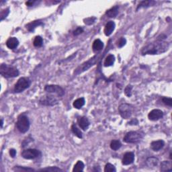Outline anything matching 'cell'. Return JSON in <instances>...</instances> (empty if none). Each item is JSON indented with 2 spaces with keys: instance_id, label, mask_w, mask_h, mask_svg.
I'll return each instance as SVG.
<instances>
[{
  "instance_id": "1",
  "label": "cell",
  "mask_w": 172,
  "mask_h": 172,
  "mask_svg": "<svg viewBox=\"0 0 172 172\" xmlns=\"http://www.w3.org/2000/svg\"><path fill=\"white\" fill-rule=\"evenodd\" d=\"M169 44L168 42L163 40L151 42L145 46L141 50L143 55H159L166 52L169 49Z\"/></svg>"
},
{
  "instance_id": "2",
  "label": "cell",
  "mask_w": 172,
  "mask_h": 172,
  "mask_svg": "<svg viewBox=\"0 0 172 172\" xmlns=\"http://www.w3.org/2000/svg\"><path fill=\"white\" fill-rule=\"evenodd\" d=\"M0 73L6 78L16 77L19 75V71L16 67L8 66L6 64H1L0 66Z\"/></svg>"
},
{
  "instance_id": "3",
  "label": "cell",
  "mask_w": 172,
  "mask_h": 172,
  "mask_svg": "<svg viewBox=\"0 0 172 172\" xmlns=\"http://www.w3.org/2000/svg\"><path fill=\"white\" fill-rule=\"evenodd\" d=\"M143 138V134L137 131H130L124 137V141L126 143H137Z\"/></svg>"
},
{
  "instance_id": "4",
  "label": "cell",
  "mask_w": 172,
  "mask_h": 172,
  "mask_svg": "<svg viewBox=\"0 0 172 172\" xmlns=\"http://www.w3.org/2000/svg\"><path fill=\"white\" fill-rule=\"evenodd\" d=\"M16 127L20 133H26L30 128V121L28 118L24 114L20 115L16 122Z\"/></svg>"
},
{
  "instance_id": "5",
  "label": "cell",
  "mask_w": 172,
  "mask_h": 172,
  "mask_svg": "<svg viewBox=\"0 0 172 172\" xmlns=\"http://www.w3.org/2000/svg\"><path fill=\"white\" fill-rule=\"evenodd\" d=\"M31 84V81L28 77H21L18 80L14 86V92L20 93L28 88Z\"/></svg>"
},
{
  "instance_id": "6",
  "label": "cell",
  "mask_w": 172,
  "mask_h": 172,
  "mask_svg": "<svg viewBox=\"0 0 172 172\" xmlns=\"http://www.w3.org/2000/svg\"><path fill=\"white\" fill-rule=\"evenodd\" d=\"M118 112L121 117L124 119H128L132 115L133 107L128 104H122L118 107Z\"/></svg>"
},
{
  "instance_id": "7",
  "label": "cell",
  "mask_w": 172,
  "mask_h": 172,
  "mask_svg": "<svg viewBox=\"0 0 172 172\" xmlns=\"http://www.w3.org/2000/svg\"><path fill=\"white\" fill-rule=\"evenodd\" d=\"M39 102L40 104L43 106H52L57 105L59 103V100L55 95L48 94L41 97V98L39 100Z\"/></svg>"
},
{
  "instance_id": "8",
  "label": "cell",
  "mask_w": 172,
  "mask_h": 172,
  "mask_svg": "<svg viewBox=\"0 0 172 172\" xmlns=\"http://www.w3.org/2000/svg\"><path fill=\"white\" fill-rule=\"evenodd\" d=\"M41 152L39 150L35 149H28L24 150L21 153V155L23 158L26 159H34L41 156Z\"/></svg>"
},
{
  "instance_id": "9",
  "label": "cell",
  "mask_w": 172,
  "mask_h": 172,
  "mask_svg": "<svg viewBox=\"0 0 172 172\" xmlns=\"http://www.w3.org/2000/svg\"><path fill=\"white\" fill-rule=\"evenodd\" d=\"M44 90L48 93H56L60 97L63 96L65 94L64 89L57 85H47L44 87Z\"/></svg>"
},
{
  "instance_id": "10",
  "label": "cell",
  "mask_w": 172,
  "mask_h": 172,
  "mask_svg": "<svg viewBox=\"0 0 172 172\" xmlns=\"http://www.w3.org/2000/svg\"><path fill=\"white\" fill-rule=\"evenodd\" d=\"M163 116V112L161 110L155 109L151 111L148 114V118L150 120L157 121L161 118H162Z\"/></svg>"
},
{
  "instance_id": "11",
  "label": "cell",
  "mask_w": 172,
  "mask_h": 172,
  "mask_svg": "<svg viewBox=\"0 0 172 172\" xmlns=\"http://www.w3.org/2000/svg\"><path fill=\"white\" fill-rule=\"evenodd\" d=\"M135 160V155L132 152H127L124 155L122 158V164L124 165H131Z\"/></svg>"
},
{
  "instance_id": "12",
  "label": "cell",
  "mask_w": 172,
  "mask_h": 172,
  "mask_svg": "<svg viewBox=\"0 0 172 172\" xmlns=\"http://www.w3.org/2000/svg\"><path fill=\"white\" fill-rule=\"evenodd\" d=\"M78 124L80 126V128L83 129L84 131H86L88 128L89 126H90V122L89 121L88 118L86 117V116H82L78 118L77 120Z\"/></svg>"
},
{
  "instance_id": "13",
  "label": "cell",
  "mask_w": 172,
  "mask_h": 172,
  "mask_svg": "<svg viewBox=\"0 0 172 172\" xmlns=\"http://www.w3.org/2000/svg\"><path fill=\"white\" fill-rule=\"evenodd\" d=\"M95 57H93V58L91 59L90 61H87L86 63H84V64H82L81 66L78 68V69H77V71H79V73H82V72L86 71V70H87L88 69H89L90 67H92V65H93V64H94L95 62Z\"/></svg>"
},
{
  "instance_id": "14",
  "label": "cell",
  "mask_w": 172,
  "mask_h": 172,
  "mask_svg": "<svg viewBox=\"0 0 172 172\" xmlns=\"http://www.w3.org/2000/svg\"><path fill=\"white\" fill-rule=\"evenodd\" d=\"M165 145L164 141L162 140H159V141H153L151 143V148L154 151H158L161 150Z\"/></svg>"
},
{
  "instance_id": "15",
  "label": "cell",
  "mask_w": 172,
  "mask_h": 172,
  "mask_svg": "<svg viewBox=\"0 0 172 172\" xmlns=\"http://www.w3.org/2000/svg\"><path fill=\"white\" fill-rule=\"evenodd\" d=\"M114 28H115V23L112 21H110L108 22L107 24H106L105 28H104V34L106 36H110L112 35V33L113 32L114 30Z\"/></svg>"
},
{
  "instance_id": "16",
  "label": "cell",
  "mask_w": 172,
  "mask_h": 172,
  "mask_svg": "<svg viewBox=\"0 0 172 172\" xmlns=\"http://www.w3.org/2000/svg\"><path fill=\"white\" fill-rule=\"evenodd\" d=\"M19 44L18 40L15 37H11L6 42V46L10 49H14Z\"/></svg>"
},
{
  "instance_id": "17",
  "label": "cell",
  "mask_w": 172,
  "mask_h": 172,
  "mask_svg": "<svg viewBox=\"0 0 172 172\" xmlns=\"http://www.w3.org/2000/svg\"><path fill=\"white\" fill-rule=\"evenodd\" d=\"M159 162V159L156 157H151L146 159V164L150 168H153V167L157 166Z\"/></svg>"
},
{
  "instance_id": "18",
  "label": "cell",
  "mask_w": 172,
  "mask_h": 172,
  "mask_svg": "<svg viewBox=\"0 0 172 172\" xmlns=\"http://www.w3.org/2000/svg\"><path fill=\"white\" fill-rule=\"evenodd\" d=\"M160 170L161 171H167L171 172L172 171V165L171 161H164L161 163Z\"/></svg>"
},
{
  "instance_id": "19",
  "label": "cell",
  "mask_w": 172,
  "mask_h": 172,
  "mask_svg": "<svg viewBox=\"0 0 172 172\" xmlns=\"http://www.w3.org/2000/svg\"><path fill=\"white\" fill-rule=\"evenodd\" d=\"M92 48L93 50H95V51H99V50H101L104 48L103 42L99 39L95 40L93 42Z\"/></svg>"
},
{
  "instance_id": "20",
  "label": "cell",
  "mask_w": 172,
  "mask_h": 172,
  "mask_svg": "<svg viewBox=\"0 0 172 172\" xmlns=\"http://www.w3.org/2000/svg\"><path fill=\"white\" fill-rule=\"evenodd\" d=\"M118 9H119V7L118 6H114V7L110 8V10H108L106 14L110 18H114L118 14Z\"/></svg>"
},
{
  "instance_id": "21",
  "label": "cell",
  "mask_w": 172,
  "mask_h": 172,
  "mask_svg": "<svg viewBox=\"0 0 172 172\" xmlns=\"http://www.w3.org/2000/svg\"><path fill=\"white\" fill-rule=\"evenodd\" d=\"M85 103H86V101L84 97H80L73 102V106L74 108H77V109H81L85 105Z\"/></svg>"
},
{
  "instance_id": "22",
  "label": "cell",
  "mask_w": 172,
  "mask_h": 172,
  "mask_svg": "<svg viewBox=\"0 0 172 172\" xmlns=\"http://www.w3.org/2000/svg\"><path fill=\"white\" fill-rule=\"evenodd\" d=\"M115 61V57L113 55H110L106 57L104 61V66L105 67H110L112 66L114 64Z\"/></svg>"
},
{
  "instance_id": "23",
  "label": "cell",
  "mask_w": 172,
  "mask_h": 172,
  "mask_svg": "<svg viewBox=\"0 0 172 172\" xmlns=\"http://www.w3.org/2000/svg\"><path fill=\"white\" fill-rule=\"evenodd\" d=\"M121 146H122V144H121L120 141H118V140H112L111 143H110V148L114 151L119 149L121 147Z\"/></svg>"
},
{
  "instance_id": "24",
  "label": "cell",
  "mask_w": 172,
  "mask_h": 172,
  "mask_svg": "<svg viewBox=\"0 0 172 172\" xmlns=\"http://www.w3.org/2000/svg\"><path fill=\"white\" fill-rule=\"evenodd\" d=\"M71 131L73 133L74 135H75L76 137H77L79 139H82L83 138V135H82V133L79 128H77V126H76L75 124H73L71 126Z\"/></svg>"
},
{
  "instance_id": "25",
  "label": "cell",
  "mask_w": 172,
  "mask_h": 172,
  "mask_svg": "<svg viewBox=\"0 0 172 172\" xmlns=\"http://www.w3.org/2000/svg\"><path fill=\"white\" fill-rule=\"evenodd\" d=\"M85 167L84 163L82 162V161H78L77 163L75 165L73 169V171H84V168Z\"/></svg>"
},
{
  "instance_id": "26",
  "label": "cell",
  "mask_w": 172,
  "mask_h": 172,
  "mask_svg": "<svg viewBox=\"0 0 172 172\" xmlns=\"http://www.w3.org/2000/svg\"><path fill=\"white\" fill-rule=\"evenodd\" d=\"M42 24V22L40 21H34V22L30 23L27 25V28L29 31H33L34 29L37 26H39Z\"/></svg>"
},
{
  "instance_id": "27",
  "label": "cell",
  "mask_w": 172,
  "mask_h": 172,
  "mask_svg": "<svg viewBox=\"0 0 172 172\" xmlns=\"http://www.w3.org/2000/svg\"><path fill=\"white\" fill-rule=\"evenodd\" d=\"M42 43H43V40H42V38L41 37L37 36V37H35L33 42L34 46H36V47H40L42 45Z\"/></svg>"
},
{
  "instance_id": "28",
  "label": "cell",
  "mask_w": 172,
  "mask_h": 172,
  "mask_svg": "<svg viewBox=\"0 0 172 172\" xmlns=\"http://www.w3.org/2000/svg\"><path fill=\"white\" fill-rule=\"evenodd\" d=\"M155 3V2L153 1H141V3H140L139 5L138 6V8H137V10H139V8H144V7H148V6L153 5Z\"/></svg>"
},
{
  "instance_id": "29",
  "label": "cell",
  "mask_w": 172,
  "mask_h": 172,
  "mask_svg": "<svg viewBox=\"0 0 172 172\" xmlns=\"http://www.w3.org/2000/svg\"><path fill=\"white\" fill-rule=\"evenodd\" d=\"M116 171V169L115 168V167H114V165L111 164V163H107V164L105 165V172H115Z\"/></svg>"
},
{
  "instance_id": "30",
  "label": "cell",
  "mask_w": 172,
  "mask_h": 172,
  "mask_svg": "<svg viewBox=\"0 0 172 172\" xmlns=\"http://www.w3.org/2000/svg\"><path fill=\"white\" fill-rule=\"evenodd\" d=\"M14 171H35V169L29 168V167H20V166H16L13 169Z\"/></svg>"
},
{
  "instance_id": "31",
  "label": "cell",
  "mask_w": 172,
  "mask_h": 172,
  "mask_svg": "<svg viewBox=\"0 0 172 172\" xmlns=\"http://www.w3.org/2000/svg\"><path fill=\"white\" fill-rule=\"evenodd\" d=\"M40 171H62L63 169H61L60 168L57 167H46V168L44 169H40Z\"/></svg>"
},
{
  "instance_id": "32",
  "label": "cell",
  "mask_w": 172,
  "mask_h": 172,
  "mask_svg": "<svg viewBox=\"0 0 172 172\" xmlns=\"http://www.w3.org/2000/svg\"><path fill=\"white\" fill-rule=\"evenodd\" d=\"M132 89H133V86H131V85H128L126 87L124 90V93L126 94V96L128 97H131V95H132Z\"/></svg>"
},
{
  "instance_id": "33",
  "label": "cell",
  "mask_w": 172,
  "mask_h": 172,
  "mask_svg": "<svg viewBox=\"0 0 172 172\" xmlns=\"http://www.w3.org/2000/svg\"><path fill=\"white\" fill-rule=\"evenodd\" d=\"M162 102L165 105L171 106H172V99L171 97H163Z\"/></svg>"
},
{
  "instance_id": "34",
  "label": "cell",
  "mask_w": 172,
  "mask_h": 172,
  "mask_svg": "<svg viewBox=\"0 0 172 172\" xmlns=\"http://www.w3.org/2000/svg\"><path fill=\"white\" fill-rule=\"evenodd\" d=\"M126 40L124 39V38L123 37H121L120 39L119 40V41L118 42V47H122V46H124L125 45V44H126Z\"/></svg>"
},
{
  "instance_id": "35",
  "label": "cell",
  "mask_w": 172,
  "mask_h": 172,
  "mask_svg": "<svg viewBox=\"0 0 172 172\" xmlns=\"http://www.w3.org/2000/svg\"><path fill=\"white\" fill-rule=\"evenodd\" d=\"M83 32H84V29H83L82 28L79 27V28H77L75 30L73 31V35L74 36H78V35H81V34H82Z\"/></svg>"
},
{
  "instance_id": "36",
  "label": "cell",
  "mask_w": 172,
  "mask_h": 172,
  "mask_svg": "<svg viewBox=\"0 0 172 172\" xmlns=\"http://www.w3.org/2000/svg\"><path fill=\"white\" fill-rule=\"evenodd\" d=\"M9 14V9L5 10L3 11H2L1 14V20H3L4 18H6V16H8V14Z\"/></svg>"
},
{
  "instance_id": "37",
  "label": "cell",
  "mask_w": 172,
  "mask_h": 172,
  "mask_svg": "<svg viewBox=\"0 0 172 172\" xmlns=\"http://www.w3.org/2000/svg\"><path fill=\"white\" fill-rule=\"evenodd\" d=\"M95 18H87L86 20H85V23L86 24H92L93 22H95Z\"/></svg>"
},
{
  "instance_id": "38",
  "label": "cell",
  "mask_w": 172,
  "mask_h": 172,
  "mask_svg": "<svg viewBox=\"0 0 172 172\" xmlns=\"http://www.w3.org/2000/svg\"><path fill=\"white\" fill-rule=\"evenodd\" d=\"M10 155L12 157H15L16 155V151L14 149H12L10 150Z\"/></svg>"
},
{
  "instance_id": "39",
  "label": "cell",
  "mask_w": 172,
  "mask_h": 172,
  "mask_svg": "<svg viewBox=\"0 0 172 172\" xmlns=\"http://www.w3.org/2000/svg\"><path fill=\"white\" fill-rule=\"evenodd\" d=\"M35 3H36L35 1H28L26 2V4L27 6H29L30 7V6H32Z\"/></svg>"
},
{
  "instance_id": "40",
  "label": "cell",
  "mask_w": 172,
  "mask_h": 172,
  "mask_svg": "<svg viewBox=\"0 0 172 172\" xmlns=\"http://www.w3.org/2000/svg\"><path fill=\"white\" fill-rule=\"evenodd\" d=\"M3 119L1 120V127L2 128L3 127Z\"/></svg>"
},
{
  "instance_id": "41",
  "label": "cell",
  "mask_w": 172,
  "mask_h": 172,
  "mask_svg": "<svg viewBox=\"0 0 172 172\" xmlns=\"http://www.w3.org/2000/svg\"><path fill=\"white\" fill-rule=\"evenodd\" d=\"M169 157L171 159V153H170V155H169Z\"/></svg>"
}]
</instances>
